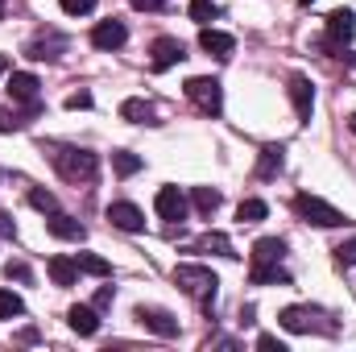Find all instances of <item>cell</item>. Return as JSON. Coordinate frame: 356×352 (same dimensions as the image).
Wrapping results in <instances>:
<instances>
[{"mask_svg": "<svg viewBox=\"0 0 356 352\" xmlns=\"http://www.w3.org/2000/svg\"><path fill=\"white\" fill-rule=\"evenodd\" d=\"M286 257V241L282 237H261L253 245V265H282Z\"/></svg>", "mask_w": 356, "mask_h": 352, "instance_id": "17", "label": "cell"}, {"mask_svg": "<svg viewBox=\"0 0 356 352\" xmlns=\"http://www.w3.org/2000/svg\"><path fill=\"white\" fill-rule=\"evenodd\" d=\"M191 203H195V211H199V216H207V220H211V216H216V207H220V191H211V186H195V191H191Z\"/></svg>", "mask_w": 356, "mask_h": 352, "instance_id": "23", "label": "cell"}, {"mask_svg": "<svg viewBox=\"0 0 356 352\" xmlns=\"http://www.w3.org/2000/svg\"><path fill=\"white\" fill-rule=\"evenodd\" d=\"M257 349L261 352H286V344H282L277 336H257Z\"/></svg>", "mask_w": 356, "mask_h": 352, "instance_id": "37", "label": "cell"}, {"mask_svg": "<svg viewBox=\"0 0 356 352\" xmlns=\"http://www.w3.org/2000/svg\"><path fill=\"white\" fill-rule=\"evenodd\" d=\"M186 99H191L203 116H220V112H224V88H220V79H211V75L186 79Z\"/></svg>", "mask_w": 356, "mask_h": 352, "instance_id": "5", "label": "cell"}, {"mask_svg": "<svg viewBox=\"0 0 356 352\" xmlns=\"http://www.w3.org/2000/svg\"><path fill=\"white\" fill-rule=\"evenodd\" d=\"M124 38H129V29H124L120 21H99V25L91 29V46H95V50H120Z\"/></svg>", "mask_w": 356, "mask_h": 352, "instance_id": "11", "label": "cell"}, {"mask_svg": "<svg viewBox=\"0 0 356 352\" xmlns=\"http://www.w3.org/2000/svg\"><path fill=\"white\" fill-rule=\"evenodd\" d=\"M266 216H269V207L261 199H245V203L236 207V220H241V224H257V220H266Z\"/></svg>", "mask_w": 356, "mask_h": 352, "instance_id": "26", "label": "cell"}, {"mask_svg": "<svg viewBox=\"0 0 356 352\" xmlns=\"http://www.w3.org/2000/svg\"><path fill=\"white\" fill-rule=\"evenodd\" d=\"M4 71H8V63H4V54H0V75H4Z\"/></svg>", "mask_w": 356, "mask_h": 352, "instance_id": "42", "label": "cell"}, {"mask_svg": "<svg viewBox=\"0 0 356 352\" xmlns=\"http://www.w3.org/2000/svg\"><path fill=\"white\" fill-rule=\"evenodd\" d=\"M336 265H344V269H353L356 265V237L353 241H344V245H336Z\"/></svg>", "mask_w": 356, "mask_h": 352, "instance_id": "32", "label": "cell"}, {"mask_svg": "<svg viewBox=\"0 0 356 352\" xmlns=\"http://www.w3.org/2000/svg\"><path fill=\"white\" fill-rule=\"evenodd\" d=\"M29 203H33L38 211H46V216H50V211H58V199H54L50 191H29Z\"/></svg>", "mask_w": 356, "mask_h": 352, "instance_id": "30", "label": "cell"}, {"mask_svg": "<svg viewBox=\"0 0 356 352\" xmlns=\"http://www.w3.org/2000/svg\"><path fill=\"white\" fill-rule=\"evenodd\" d=\"M290 99H294L298 120H311V112H315V88H311L307 75H294V79H290Z\"/></svg>", "mask_w": 356, "mask_h": 352, "instance_id": "13", "label": "cell"}, {"mask_svg": "<svg viewBox=\"0 0 356 352\" xmlns=\"http://www.w3.org/2000/svg\"><path fill=\"white\" fill-rule=\"evenodd\" d=\"M38 75H29V71H13L8 75V95L13 99H21V104H38Z\"/></svg>", "mask_w": 356, "mask_h": 352, "instance_id": "15", "label": "cell"}, {"mask_svg": "<svg viewBox=\"0 0 356 352\" xmlns=\"http://www.w3.org/2000/svg\"><path fill=\"white\" fill-rule=\"evenodd\" d=\"M216 13H220V8H216L211 0H191V21H199V25H211V21H216Z\"/></svg>", "mask_w": 356, "mask_h": 352, "instance_id": "29", "label": "cell"}, {"mask_svg": "<svg viewBox=\"0 0 356 352\" xmlns=\"http://www.w3.org/2000/svg\"><path fill=\"white\" fill-rule=\"evenodd\" d=\"M199 249H216L220 257H236V249H232V241H228L224 232H207V237L199 241Z\"/></svg>", "mask_w": 356, "mask_h": 352, "instance_id": "27", "label": "cell"}, {"mask_svg": "<svg viewBox=\"0 0 356 352\" xmlns=\"http://www.w3.org/2000/svg\"><path fill=\"white\" fill-rule=\"evenodd\" d=\"M199 46H203L207 54H216V58H228V54L236 50V42H232L228 33H220V29H211V25H203V33H199Z\"/></svg>", "mask_w": 356, "mask_h": 352, "instance_id": "18", "label": "cell"}, {"mask_svg": "<svg viewBox=\"0 0 356 352\" xmlns=\"http://www.w3.org/2000/svg\"><path fill=\"white\" fill-rule=\"evenodd\" d=\"M182 58H186V46H182L178 38H158V42H154V71H170Z\"/></svg>", "mask_w": 356, "mask_h": 352, "instance_id": "12", "label": "cell"}, {"mask_svg": "<svg viewBox=\"0 0 356 352\" xmlns=\"http://www.w3.org/2000/svg\"><path fill=\"white\" fill-rule=\"evenodd\" d=\"M154 207H158V216L170 220V224H182V220L191 216V199H186L178 186H162L158 199H154Z\"/></svg>", "mask_w": 356, "mask_h": 352, "instance_id": "6", "label": "cell"}, {"mask_svg": "<svg viewBox=\"0 0 356 352\" xmlns=\"http://www.w3.org/2000/svg\"><path fill=\"white\" fill-rule=\"evenodd\" d=\"M29 120L25 116H17V112H8V108H0V133H21Z\"/></svg>", "mask_w": 356, "mask_h": 352, "instance_id": "31", "label": "cell"}, {"mask_svg": "<svg viewBox=\"0 0 356 352\" xmlns=\"http://www.w3.org/2000/svg\"><path fill=\"white\" fill-rule=\"evenodd\" d=\"M67 108H71V112H79V108H91V91H75V95H67Z\"/></svg>", "mask_w": 356, "mask_h": 352, "instance_id": "34", "label": "cell"}, {"mask_svg": "<svg viewBox=\"0 0 356 352\" xmlns=\"http://www.w3.org/2000/svg\"><path fill=\"white\" fill-rule=\"evenodd\" d=\"M75 278H79L75 257H50V282L54 286H75Z\"/></svg>", "mask_w": 356, "mask_h": 352, "instance_id": "20", "label": "cell"}, {"mask_svg": "<svg viewBox=\"0 0 356 352\" xmlns=\"http://www.w3.org/2000/svg\"><path fill=\"white\" fill-rule=\"evenodd\" d=\"M13 278H17V282H29V265L13 262V265H8V282H13Z\"/></svg>", "mask_w": 356, "mask_h": 352, "instance_id": "39", "label": "cell"}, {"mask_svg": "<svg viewBox=\"0 0 356 352\" xmlns=\"http://www.w3.org/2000/svg\"><path fill=\"white\" fill-rule=\"evenodd\" d=\"M348 129H353V133H356V112H353V116H348Z\"/></svg>", "mask_w": 356, "mask_h": 352, "instance_id": "41", "label": "cell"}, {"mask_svg": "<svg viewBox=\"0 0 356 352\" xmlns=\"http://www.w3.org/2000/svg\"><path fill=\"white\" fill-rule=\"evenodd\" d=\"M129 4H133L137 13H158V8H166L170 0H129Z\"/></svg>", "mask_w": 356, "mask_h": 352, "instance_id": "36", "label": "cell"}, {"mask_svg": "<svg viewBox=\"0 0 356 352\" xmlns=\"http://www.w3.org/2000/svg\"><path fill=\"white\" fill-rule=\"evenodd\" d=\"M249 273H253V286H273V282L277 286H290V273L282 265H253Z\"/></svg>", "mask_w": 356, "mask_h": 352, "instance_id": "22", "label": "cell"}, {"mask_svg": "<svg viewBox=\"0 0 356 352\" xmlns=\"http://www.w3.org/2000/svg\"><path fill=\"white\" fill-rule=\"evenodd\" d=\"M17 232V224H13V216L8 211H0V237H13Z\"/></svg>", "mask_w": 356, "mask_h": 352, "instance_id": "40", "label": "cell"}, {"mask_svg": "<svg viewBox=\"0 0 356 352\" xmlns=\"http://www.w3.org/2000/svg\"><path fill=\"white\" fill-rule=\"evenodd\" d=\"M67 323H71V332H79V336H95V332H99V311L75 303V307L67 311Z\"/></svg>", "mask_w": 356, "mask_h": 352, "instance_id": "16", "label": "cell"}, {"mask_svg": "<svg viewBox=\"0 0 356 352\" xmlns=\"http://www.w3.org/2000/svg\"><path fill=\"white\" fill-rule=\"evenodd\" d=\"M294 216L307 220V224H319V228H340V224H344V211L332 207V203L319 199V195H294Z\"/></svg>", "mask_w": 356, "mask_h": 352, "instance_id": "4", "label": "cell"}, {"mask_svg": "<svg viewBox=\"0 0 356 352\" xmlns=\"http://www.w3.org/2000/svg\"><path fill=\"white\" fill-rule=\"evenodd\" d=\"M91 307H95V311H108V307H112V286H99V290H95V303H91Z\"/></svg>", "mask_w": 356, "mask_h": 352, "instance_id": "35", "label": "cell"}, {"mask_svg": "<svg viewBox=\"0 0 356 352\" xmlns=\"http://www.w3.org/2000/svg\"><path fill=\"white\" fill-rule=\"evenodd\" d=\"M137 323L149 328V332L162 336V340H175L178 336V319L170 311H162V307H137Z\"/></svg>", "mask_w": 356, "mask_h": 352, "instance_id": "7", "label": "cell"}, {"mask_svg": "<svg viewBox=\"0 0 356 352\" xmlns=\"http://www.w3.org/2000/svg\"><path fill=\"white\" fill-rule=\"evenodd\" d=\"M282 166H286V150H282V145H266V150L257 154V178H277Z\"/></svg>", "mask_w": 356, "mask_h": 352, "instance_id": "19", "label": "cell"}, {"mask_svg": "<svg viewBox=\"0 0 356 352\" xmlns=\"http://www.w3.org/2000/svg\"><path fill=\"white\" fill-rule=\"evenodd\" d=\"M46 228L58 237V241H83L88 237V228L75 220V216H67V211H50V220H46Z\"/></svg>", "mask_w": 356, "mask_h": 352, "instance_id": "14", "label": "cell"}, {"mask_svg": "<svg viewBox=\"0 0 356 352\" xmlns=\"http://www.w3.org/2000/svg\"><path fill=\"white\" fill-rule=\"evenodd\" d=\"M75 262H79V273H91V278H108V273H112V262H104V257H95V253H79Z\"/></svg>", "mask_w": 356, "mask_h": 352, "instance_id": "25", "label": "cell"}, {"mask_svg": "<svg viewBox=\"0 0 356 352\" xmlns=\"http://www.w3.org/2000/svg\"><path fill=\"white\" fill-rule=\"evenodd\" d=\"M203 349L211 352V349H241V344H236V340H232V336H211V340H207V344H203Z\"/></svg>", "mask_w": 356, "mask_h": 352, "instance_id": "38", "label": "cell"}, {"mask_svg": "<svg viewBox=\"0 0 356 352\" xmlns=\"http://www.w3.org/2000/svg\"><path fill=\"white\" fill-rule=\"evenodd\" d=\"M120 116H124V120H133V125H154V104L133 95V99H124V104H120Z\"/></svg>", "mask_w": 356, "mask_h": 352, "instance_id": "21", "label": "cell"}, {"mask_svg": "<svg viewBox=\"0 0 356 352\" xmlns=\"http://www.w3.org/2000/svg\"><path fill=\"white\" fill-rule=\"evenodd\" d=\"M58 4H63V13H67V17H83V13L95 8V0H58Z\"/></svg>", "mask_w": 356, "mask_h": 352, "instance_id": "33", "label": "cell"}, {"mask_svg": "<svg viewBox=\"0 0 356 352\" xmlns=\"http://www.w3.org/2000/svg\"><path fill=\"white\" fill-rule=\"evenodd\" d=\"M108 220H112V228H120V232H141V228H145V211H141L137 203H112V207H108Z\"/></svg>", "mask_w": 356, "mask_h": 352, "instance_id": "10", "label": "cell"}, {"mask_svg": "<svg viewBox=\"0 0 356 352\" xmlns=\"http://www.w3.org/2000/svg\"><path fill=\"white\" fill-rule=\"evenodd\" d=\"M4 8H8V0H0V21H4Z\"/></svg>", "mask_w": 356, "mask_h": 352, "instance_id": "43", "label": "cell"}, {"mask_svg": "<svg viewBox=\"0 0 356 352\" xmlns=\"http://www.w3.org/2000/svg\"><path fill=\"white\" fill-rule=\"evenodd\" d=\"M277 323H282L286 332H294V336H311V332H319V336H336V319H332L323 307H307V303L286 307V311L277 315Z\"/></svg>", "mask_w": 356, "mask_h": 352, "instance_id": "2", "label": "cell"}, {"mask_svg": "<svg viewBox=\"0 0 356 352\" xmlns=\"http://www.w3.org/2000/svg\"><path fill=\"white\" fill-rule=\"evenodd\" d=\"M21 311H25L21 294H13V290H0V323H4V319H17Z\"/></svg>", "mask_w": 356, "mask_h": 352, "instance_id": "28", "label": "cell"}, {"mask_svg": "<svg viewBox=\"0 0 356 352\" xmlns=\"http://www.w3.org/2000/svg\"><path fill=\"white\" fill-rule=\"evenodd\" d=\"M175 286H182V294H191L195 303L211 307L216 290H220V278L207 265H175Z\"/></svg>", "mask_w": 356, "mask_h": 352, "instance_id": "3", "label": "cell"}, {"mask_svg": "<svg viewBox=\"0 0 356 352\" xmlns=\"http://www.w3.org/2000/svg\"><path fill=\"white\" fill-rule=\"evenodd\" d=\"M112 170H116L120 178L137 175V170H141V158H137V154H129V150H112Z\"/></svg>", "mask_w": 356, "mask_h": 352, "instance_id": "24", "label": "cell"}, {"mask_svg": "<svg viewBox=\"0 0 356 352\" xmlns=\"http://www.w3.org/2000/svg\"><path fill=\"white\" fill-rule=\"evenodd\" d=\"M50 162H54V170L67 178V182H91V178L99 175V158L91 154V150H79V145H50Z\"/></svg>", "mask_w": 356, "mask_h": 352, "instance_id": "1", "label": "cell"}, {"mask_svg": "<svg viewBox=\"0 0 356 352\" xmlns=\"http://www.w3.org/2000/svg\"><path fill=\"white\" fill-rule=\"evenodd\" d=\"M25 54H29L33 63H58V58L67 54V38H63V33H42V38H33V42L25 46Z\"/></svg>", "mask_w": 356, "mask_h": 352, "instance_id": "8", "label": "cell"}, {"mask_svg": "<svg viewBox=\"0 0 356 352\" xmlns=\"http://www.w3.org/2000/svg\"><path fill=\"white\" fill-rule=\"evenodd\" d=\"M353 33H356V13L353 8H336V13H327V42H332V46L344 50V42H353Z\"/></svg>", "mask_w": 356, "mask_h": 352, "instance_id": "9", "label": "cell"}]
</instances>
